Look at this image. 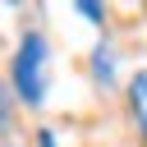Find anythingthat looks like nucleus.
I'll return each instance as SVG.
<instances>
[{
  "label": "nucleus",
  "mask_w": 147,
  "mask_h": 147,
  "mask_svg": "<svg viewBox=\"0 0 147 147\" xmlns=\"http://www.w3.org/2000/svg\"><path fill=\"white\" fill-rule=\"evenodd\" d=\"M129 110H133L138 133L147 138V69H138V74L129 78Z\"/></svg>",
  "instance_id": "2"
},
{
  "label": "nucleus",
  "mask_w": 147,
  "mask_h": 147,
  "mask_svg": "<svg viewBox=\"0 0 147 147\" xmlns=\"http://www.w3.org/2000/svg\"><path fill=\"white\" fill-rule=\"evenodd\" d=\"M78 14H83V18H92V23H101V18H106V9H101V5H92V0H83V5H78Z\"/></svg>",
  "instance_id": "4"
},
{
  "label": "nucleus",
  "mask_w": 147,
  "mask_h": 147,
  "mask_svg": "<svg viewBox=\"0 0 147 147\" xmlns=\"http://www.w3.org/2000/svg\"><path fill=\"white\" fill-rule=\"evenodd\" d=\"M92 74H96L101 83H110V51H106V46H96V55H92Z\"/></svg>",
  "instance_id": "3"
},
{
  "label": "nucleus",
  "mask_w": 147,
  "mask_h": 147,
  "mask_svg": "<svg viewBox=\"0 0 147 147\" xmlns=\"http://www.w3.org/2000/svg\"><path fill=\"white\" fill-rule=\"evenodd\" d=\"M9 83H14L23 106L46 101V37L41 32H23V41H18L14 60H9Z\"/></svg>",
  "instance_id": "1"
},
{
  "label": "nucleus",
  "mask_w": 147,
  "mask_h": 147,
  "mask_svg": "<svg viewBox=\"0 0 147 147\" xmlns=\"http://www.w3.org/2000/svg\"><path fill=\"white\" fill-rule=\"evenodd\" d=\"M37 147H55V133H51V129H41V133H37Z\"/></svg>",
  "instance_id": "5"
}]
</instances>
